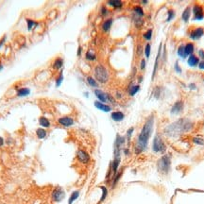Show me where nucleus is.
<instances>
[{
    "label": "nucleus",
    "mask_w": 204,
    "mask_h": 204,
    "mask_svg": "<svg viewBox=\"0 0 204 204\" xmlns=\"http://www.w3.org/2000/svg\"><path fill=\"white\" fill-rule=\"evenodd\" d=\"M132 20H133V24H134L136 28H141L142 27H143V25H144L143 18L138 17V16L132 14Z\"/></svg>",
    "instance_id": "c756f323"
},
{
    "label": "nucleus",
    "mask_w": 204,
    "mask_h": 204,
    "mask_svg": "<svg viewBox=\"0 0 204 204\" xmlns=\"http://www.w3.org/2000/svg\"><path fill=\"white\" fill-rule=\"evenodd\" d=\"M144 52V49L143 47H142L141 44H137V47H136V55H137V57H140L142 54Z\"/></svg>",
    "instance_id": "c03bdc74"
},
{
    "label": "nucleus",
    "mask_w": 204,
    "mask_h": 204,
    "mask_svg": "<svg viewBox=\"0 0 204 204\" xmlns=\"http://www.w3.org/2000/svg\"><path fill=\"white\" fill-rule=\"evenodd\" d=\"M129 152L128 148H125V149H124V154H125V155H129Z\"/></svg>",
    "instance_id": "5fc2aeb1"
},
{
    "label": "nucleus",
    "mask_w": 204,
    "mask_h": 204,
    "mask_svg": "<svg viewBox=\"0 0 204 204\" xmlns=\"http://www.w3.org/2000/svg\"><path fill=\"white\" fill-rule=\"evenodd\" d=\"M26 22H27V28L28 31H31L32 28L37 27L39 25V23L34 21L33 19H30V18H26Z\"/></svg>",
    "instance_id": "2f4dec72"
},
{
    "label": "nucleus",
    "mask_w": 204,
    "mask_h": 204,
    "mask_svg": "<svg viewBox=\"0 0 204 204\" xmlns=\"http://www.w3.org/2000/svg\"><path fill=\"white\" fill-rule=\"evenodd\" d=\"M142 3H143V4H145H145H147L148 2H147V1H142Z\"/></svg>",
    "instance_id": "4d7b16f0"
},
{
    "label": "nucleus",
    "mask_w": 204,
    "mask_h": 204,
    "mask_svg": "<svg viewBox=\"0 0 204 204\" xmlns=\"http://www.w3.org/2000/svg\"><path fill=\"white\" fill-rule=\"evenodd\" d=\"M199 68L201 70H204V61H199Z\"/></svg>",
    "instance_id": "3c124183"
},
{
    "label": "nucleus",
    "mask_w": 204,
    "mask_h": 204,
    "mask_svg": "<svg viewBox=\"0 0 204 204\" xmlns=\"http://www.w3.org/2000/svg\"><path fill=\"white\" fill-rule=\"evenodd\" d=\"M5 144V141H4V139H3L1 136H0V147H2V145H4Z\"/></svg>",
    "instance_id": "864d4df0"
},
{
    "label": "nucleus",
    "mask_w": 204,
    "mask_h": 204,
    "mask_svg": "<svg viewBox=\"0 0 204 204\" xmlns=\"http://www.w3.org/2000/svg\"><path fill=\"white\" fill-rule=\"evenodd\" d=\"M189 88L191 89V90H195L197 87H196V84L195 83H190L189 84Z\"/></svg>",
    "instance_id": "603ef678"
},
{
    "label": "nucleus",
    "mask_w": 204,
    "mask_h": 204,
    "mask_svg": "<svg viewBox=\"0 0 204 204\" xmlns=\"http://www.w3.org/2000/svg\"><path fill=\"white\" fill-rule=\"evenodd\" d=\"M203 80H204V79H203Z\"/></svg>",
    "instance_id": "bf43d9fd"
},
{
    "label": "nucleus",
    "mask_w": 204,
    "mask_h": 204,
    "mask_svg": "<svg viewBox=\"0 0 204 204\" xmlns=\"http://www.w3.org/2000/svg\"><path fill=\"white\" fill-rule=\"evenodd\" d=\"M199 57L202 61H204V50H203V49H199Z\"/></svg>",
    "instance_id": "8fccbe9b"
},
{
    "label": "nucleus",
    "mask_w": 204,
    "mask_h": 204,
    "mask_svg": "<svg viewBox=\"0 0 204 204\" xmlns=\"http://www.w3.org/2000/svg\"><path fill=\"white\" fill-rule=\"evenodd\" d=\"M65 197V192L60 186H57L51 192V199L54 202H61Z\"/></svg>",
    "instance_id": "0eeeda50"
},
{
    "label": "nucleus",
    "mask_w": 204,
    "mask_h": 204,
    "mask_svg": "<svg viewBox=\"0 0 204 204\" xmlns=\"http://www.w3.org/2000/svg\"><path fill=\"white\" fill-rule=\"evenodd\" d=\"M6 40H7V35H4L1 39H0V48H1L3 45H4Z\"/></svg>",
    "instance_id": "de8ad7c7"
},
{
    "label": "nucleus",
    "mask_w": 204,
    "mask_h": 204,
    "mask_svg": "<svg viewBox=\"0 0 204 204\" xmlns=\"http://www.w3.org/2000/svg\"><path fill=\"white\" fill-rule=\"evenodd\" d=\"M187 63L191 67H196L199 63V58L194 54L190 55V56H188V59H187Z\"/></svg>",
    "instance_id": "aec40b11"
},
{
    "label": "nucleus",
    "mask_w": 204,
    "mask_h": 204,
    "mask_svg": "<svg viewBox=\"0 0 204 204\" xmlns=\"http://www.w3.org/2000/svg\"><path fill=\"white\" fill-rule=\"evenodd\" d=\"M3 68H4V65H3L2 63H1V61H0V71H1V70L3 69Z\"/></svg>",
    "instance_id": "6e6d98bb"
},
{
    "label": "nucleus",
    "mask_w": 204,
    "mask_h": 204,
    "mask_svg": "<svg viewBox=\"0 0 204 204\" xmlns=\"http://www.w3.org/2000/svg\"><path fill=\"white\" fill-rule=\"evenodd\" d=\"M122 175H123V170L121 169L112 177V189L117 185V183L119 182V180H120V179H121Z\"/></svg>",
    "instance_id": "a878e982"
},
{
    "label": "nucleus",
    "mask_w": 204,
    "mask_h": 204,
    "mask_svg": "<svg viewBox=\"0 0 204 204\" xmlns=\"http://www.w3.org/2000/svg\"><path fill=\"white\" fill-rule=\"evenodd\" d=\"M152 35H153V30H152V28H148V30L143 34V38L145 41L149 42L152 39Z\"/></svg>",
    "instance_id": "f704fd0d"
},
{
    "label": "nucleus",
    "mask_w": 204,
    "mask_h": 204,
    "mask_svg": "<svg viewBox=\"0 0 204 204\" xmlns=\"http://www.w3.org/2000/svg\"><path fill=\"white\" fill-rule=\"evenodd\" d=\"M99 13L100 15L102 16V17H106V16H108V14L110 13L108 8H107L106 5H102L101 7H100V9H99Z\"/></svg>",
    "instance_id": "4c0bfd02"
},
{
    "label": "nucleus",
    "mask_w": 204,
    "mask_h": 204,
    "mask_svg": "<svg viewBox=\"0 0 204 204\" xmlns=\"http://www.w3.org/2000/svg\"><path fill=\"white\" fill-rule=\"evenodd\" d=\"M94 76H95L94 77L96 79V81L101 84L108 83L110 80V77H111L107 67L101 63L96 65L95 69H94Z\"/></svg>",
    "instance_id": "7ed1b4c3"
},
{
    "label": "nucleus",
    "mask_w": 204,
    "mask_h": 204,
    "mask_svg": "<svg viewBox=\"0 0 204 204\" xmlns=\"http://www.w3.org/2000/svg\"><path fill=\"white\" fill-rule=\"evenodd\" d=\"M82 52H83V48H82V46L81 45H79V47H77V57H80L81 56V54H82Z\"/></svg>",
    "instance_id": "09e8293b"
},
{
    "label": "nucleus",
    "mask_w": 204,
    "mask_h": 204,
    "mask_svg": "<svg viewBox=\"0 0 204 204\" xmlns=\"http://www.w3.org/2000/svg\"><path fill=\"white\" fill-rule=\"evenodd\" d=\"M79 190L73 191L69 197V199H68V204H73L77 199H79Z\"/></svg>",
    "instance_id": "473e14b6"
},
{
    "label": "nucleus",
    "mask_w": 204,
    "mask_h": 204,
    "mask_svg": "<svg viewBox=\"0 0 204 204\" xmlns=\"http://www.w3.org/2000/svg\"><path fill=\"white\" fill-rule=\"evenodd\" d=\"M191 12H192V7L191 6H187L186 9L183 11L182 14H181V20L184 23H188L191 17Z\"/></svg>",
    "instance_id": "4be33fe9"
},
{
    "label": "nucleus",
    "mask_w": 204,
    "mask_h": 204,
    "mask_svg": "<svg viewBox=\"0 0 204 204\" xmlns=\"http://www.w3.org/2000/svg\"><path fill=\"white\" fill-rule=\"evenodd\" d=\"M84 96H88L89 94H88V93H85V94H84Z\"/></svg>",
    "instance_id": "13d9d810"
},
{
    "label": "nucleus",
    "mask_w": 204,
    "mask_h": 204,
    "mask_svg": "<svg viewBox=\"0 0 204 204\" xmlns=\"http://www.w3.org/2000/svg\"><path fill=\"white\" fill-rule=\"evenodd\" d=\"M133 14L138 16V17H141L143 18L145 16V11H144V9L142 6H134L133 7Z\"/></svg>",
    "instance_id": "7c9ffc66"
},
{
    "label": "nucleus",
    "mask_w": 204,
    "mask_h": 204,
    "mask_svg": "<svg viewBox=\"0 0 204 204\" xmlns=\"http://www.w3.org/2000/svg\"><path fill=\"white\" fill-rule=\"evenodd\" d=\"M77 160L82 164H88L91 162V156L90 154L86 150L82 149V148H79L76 153Z\"/></svg>",
    "instance_id": "6e6552de"
},
{
    "label": "nucleus",
    "mask_w": 204,
    "mask_h": 204,
    "mask_svg": "<svg viewBox=\"0 0 204 204\" xmlns=\"http://www.w3.org/2000/svg\"><path fill=\"white\" fill-rule=\"evenodd\" d=\"M192 11H193V15H194V19L195 20H201L204 17V9L203 7L199 3H195L194 6L192 7Z\"/></svg>",
    "instance_id": "1a4fd4ad"
},
{
    "label": "nucleus",
    "mask_w": 204,
    "mask_h": 204,
    "mask_svg": "<svg viewBox=\"0 0 204 204\" xmlns=\"http://www.w3.org/2000/svg\"><path fill=\"white\" fill-rule=\"evenodd\" d=\"M204 35V28L201 27L196 28L190 32L189 34V38L192 39V40H199Z\"/></svg>",
    "instance_id": "f8f14e48"
},
{
    "label": "nucleus",
    "mask_w": 204,
    "mask_h": 204,
    "mask_svg": "<svg viewBox=\"0 0 204 204\" xmlns=\"http://www.w3.org/2000/svg\"><path fill=\"white\" fill-rule=\"evenodd\" d=\"M158 171L163 175H167L171 169V155L164 154L157 162Z\"/></svg>",
    "instance_id": "20e7f679"
},
{
    "label": "nucleus",
    "mask_w": 204,
    "mask_h": 204,
    "mask_svg": "<svg viewBox=\"0 0 204 204\" xmlns=\"http://www.w3.org/2000/svg\"><path fill=\"white\" fill-rule=\"evenodd\" d=\"M145 67H147V60L145 59H142L140 61V70L141 71H145Z\"/></svg>",
    "instance_id": "a18cd8bd"
},
{
    "label": "nucleus",
    "mask_w": 204,
    "mask_h": 204,
    "mask_svg": "<svg viewBox=\"0 0 204 204\" xmlns=\"http://www.w3.org/2000/svg\"><path fill=\"white\" fill-rule=\"evenodd\" d=\"M85 59L89 61H96V59H98V57H96V54L95 51L92 49H89V50H87L85 53Z\"/></svg>",
    "instance_id": "c85d7f7f"
},
{
    "label": "nucleus",
    "mask_w": 204,
    "mask_h": 204,
    "mask_svg": "<svg viewBox=\"0 0 204 204\" xmlns=\"http://www.w3.org/2000/svg\"><path fill=\"white\" fill-rule=\"evenodd\" d=\"M57 123L63 128H70L75 124V119L70 116H61L57 119Z\"/></svg>",
    "instance_id": "9d476101"
},
{
    "label": "nucleus",
    "mask_w": 204,
    "mask_h": 204,
    "mask_svg": "<svg viewBox=\"0 0 204 204\" xmlns=\"http://www.w3.org/2000/svg\"><path fill=\"white\" fill-rule=\"evenodd\" d=\"M178 55L180 57V58H182V59H185V58L187 57L186 55H185V50H184V45L183 44H180L179 48H178Z\"/></svg>",
    "instance_id": "ea45409f"
},
{
    "label": "nucleus",
    "mask_w": 204,
    "mask_h": 204,
    "mask_svg": "<svg viewBox=\"0 0 204 204\" xmlns=\"http://www.w3.org/2000/svg\"><path fill=\"white\" fill-rule=\"evenodd\" d=\"M152 151L154 153H164L166 151V145L160 133H156L152 142Z\"/></svg>",
    "instance_id": "39448f33"
},
{
    "label": "nucleus",
    "mask_w": 204,
    "mask_h": 204,
    "mask_svg": "<svg viewBox=\"0 0 204 204\" xmlns=\"http://www.w3.org/2000/svg\"><path fill=\"white\" fill-rule=\"evenodd\" d=\"M38 122H39V125L41 126V128L49 129L51 127L50 120L47 117H45V116H40L39 119H38Z\"/></svg>",
    "instance_id": "412c9836"
},
{
    "label": "nucleus",
    "mask_w": 204,
    "mask_h": 204,
    "mask_svg": "<svg viewBox=\"0 0 204 204\" xmlns=\"http://www.w3.org/2000/svg\"><path fill=\"white\" fill-rule=\"evenodd\" d=\"M99 188L101 189L102 194H101V197H100L98 203H101V202L104 201V200L107 199V197H108V189H107L106 186H100Z\"/></svg>",
    "instance_id": "72a5a7b5"
},
{
    "label": "nucleus",
    "mask_w": 204,
    "mask_h": 204,
    "mask_svg": "<svg viewBox=\"0 0 204 204\" xmlns=\"http://www.w3.org/2000/svg\"><path fill=\"white\" fill-rule=\"evenodd\" d=\"M125 142H126V137L121 136L120 134H117L116 135L115 141H114V148H119V149H121L122 145L125 144Z\"/></svg>",
    "instance_id": "b1692460"
},
{
    "label": "nucleus",
    "mask_w": 204,
    "mask_h": 204,
    "mask_svg": "<svg viewBox=\"0 0 204 204\" xmlns=\"http://www.w3.org/2000/svg\"><path fill=\"white\" fill-rule=\"evenodd\" d=\"M133 131H134V128L131 127L127 131V132H126V139H127L128 141L131 140V138L132 137V133H133Z\"/></svg>",
    "instance_id": "a19ab883"
},
{
    "label": "nucleus",
    "mask_w": 204,
    "mask_h": 204,
    "mask_svg": "<svg viewBox=\"0 0 204 204\" xmlns=\"http://www.w3.org/2000/svg\"><path fill=\"white\" fill-rule=\"evenodd\" d=\"M175 16H176V11H174L173 9H169L167 11V18H166V22H170L172 21L173 19L175 18Z\"/></svg>",
    "instance_id": "c9c22d12"
},
{
    "label": "nucleus",
    "mask_w": 204,
    "mask_h": 204,
    "mask_svg": "<svg viewBox=\"0 0 204 204\" xmlns=\"http://www.w3.org/2000/svg\"><path fill=\"white\" fill-rule=\"evenodd\" d=\"M160 94H161V87L160 86H156L154 88V92H153V96L156 98H160Z\"/></svg>",
    "instance_id": "37998d69"
},
{
    "label": "nucleus",
    "mask_w": 204,
    "mask_h": 204,
    "mask_svg": "<svg viewBox=\"0 0 204 204\" xmlns=\"http://www.w3.org/2000/svg\"><path fill=\"white\" fill-rule=\"evenodd\" d=\"M194 128V123L185 118H181L176 122L171 123L164 129V133L169 137H175L184 132H188Z\"/></svg>",
    "instance_id": "f03ea898"
},
{
    "label": "nucleus",
    "mask_w": 204,
    "mask_h": 204,
    "mask_svg": "<svg viewBox=\"0 0 204 204\" xmlns=\"http://www.w3.org/2000/svg\"><path fill=\"white\" fill-rule=\"evenodd\" d=\"M86 82H87V84H88L90 87H92V88L98 89V86H99V84H98V81H96V79L94 77H92V76H88V77H86Z\"/></svg>",
    "instance_id": "bb28decb"
},
{
    "label": "nucleus",
    "mask_w": 204,
    "mask_h": 204,
    "mask_svg": "<svg viewBox=\"0 0 204 204\" xmlns=\"http://www.w3.org/2000/svg\"><path fill=\"white\" fill-rule=\"evenodd\" d=\"M174 69H175V71H176L177 73H179V74H180L181 73V68H180V64H179V61H176V63H175V65H174Z\"/></svg>",
    "instance_id": "49530a36"
},
{
    "label": "nucleus",
    "mask_w": 204,
    "mask_h": 204,
    "mask_svg": "<svg viewBox=\"0 0 204 204\" xmlns=\"http://www.w3.org/2000/svg\"><path fill=\"white\" fill-rule=\"evenodd\" d=\"M111 118L114 122H121L124 120L125 114H124V112L121 111H114L111 113Z\"/></svg>",
    "instance_id": "6ab92c4d"
},
{
    "label": "nucleus",
    "mask_w": 204,
    "mask_h": 204,
    "mask_svg": "<svg viewBox=\"0 0 204 204\" xmlns=\"http://www.w3.org/2000/svg\"><path fill=\"white\" fill-rule=\"evenodd\" d=\"M184 50H185V55L186 56H190V55L194 54V51H195V44L193 43H187L184 45Z\"/></svg>",
    "instance_id": "cd10ccee"
},
{
    "label": "nucleus",
    "mask_w": 204,
    "mask_h": 204,
    "mask_svg": "<svg viewBox=\"0 0 204 204\" xmlns=\"http://www.w3.org/2000/svg\"><path fill=\"white\" fill-rule=\"evenodd\" d=\"M94 94H95V96H96V98H98V101H100V102L106 103V104H108V103L114 104V103H115V99L111 95V94L105 93L104 91H102L101 89H98V88L95 89V91H94Z\"/></svg>",
    "instance_id": "423d86ee"
},
{
    "label": "nucleus",
    "mask_w": 204,
    "mask_h": 204,
    "mask_svg": "<svg viewBox=\"0 0 204 204\" xmlns=\"http://www.w3.org/2000/svg\"><path fill=\"white\" fill-rule=\"evenodd\" d=\"M183 108H184V102L182 100H178L173 104L172 108L170 110V112L172 114H179L181 112L183 111Z\"/></svg>",
    "instance_id": "9b49d317"
},
{
    "label": "nucleus",
    "mask_w": 204,
    "mask_h": 204,
    "mask_svg": "<svg viewBox=\"0 0 204 204\" xmlns=\"http://www.w3.org/2000/svg\"><path fill=\"white\" fill-rule=\"evenodd\" d=\"M112 23H113V18L110 17V18L105 19V20L103 21L102 25H101V30H102V32H104V33H108V32L111 30Z\"/></svg>",
    "instance_id": "dca6fc26"
},
{
    "label": "nucleus",
    "mask_w": 204,
    "mask_h": 204,
    "mask_svg": "<svg viewBox=\"0 0 204 204\" xmlns=\"http://www.w3.org/2000/svg\"><path fill=\"white\" fill-rule=\"evenodd\" d=\"M193 142H194V144H196V145H204V140H203L202 138H200V137L193 138Z\"/></svg>",
    "instance_id": "79ce46f5"
},
{
    "label": "nucleus",
    "mask_w": 204,
    "mask_h": 204,
    "mask_svg": "<svg viewBox=\"0 0 204 204\" xmlns=\"http://www.w3.org/2000/svg\"><path fill=\"white\" fill-rule=\"evenodd\" d=\"M159 49H158V54L156 56V59H155V64H154V68H153V72H152V79L151 80H154L155 79V76H156V73H157V70L159 68V61H160L161 59V55H162V43L159 44Z\"/></svg>",
    "instance_id": "2eb2a0df"
},
{
    "label": "nucleus",
    "mask_w": 204,
    "mask_h": 204,
    "mask_svg": "<svg viewBox=\"0 0 204 204\" xmlns=\"http://www.w3.org/2000/svg\"><path fill=\"white\" fill-rule=\"evenodd\" d=\"M63 64H64V60L61 57H57L55 58L54 61H53V63H52V70L54 71H61L63 70Z\"/></svg>",
    "instance_id": "ddd939ff"
},
{
    "label": "nucleus",
    "mask_w": 204,
    "mask_h": 204,
    "mask_svg": "<svg viewBox=\"0 0 204 204\" xmlns=\"http://www.w3.org/2000/svg\"><path fill=\"white\" fill-rule=\"evenodd\" d=\"M31 91L28 87H20V88L16 89V96L17 98H26V96H30Z\"/></svg>",
    "instance_id": "f3484780"
},
{
    "label": "nucleus",
    "mask_w": 204,
    "mask_h": 204,
    "mask_svg": "<svg viewBox=\"0 0 204 204\" xmlns=\"http://www.w3.org/2000/svg\"><path fill=\"white\" fill-rule=\"evenodd\" d=\"M154 114L152 113L148 117L145 119L143 127L141 129V131L139 133L137 140L134 145V153L135 154H141L147 149L148 142L151 137L152 131H153V127H154Z\"/></svg>",
    "instance_id": "f257e3e1"
},
{
    "label": "nucleus",
    "mask_w": 204,
    "mask_h": 204,
    "mask_svg": "<svg viewBox=\"0 0 204 204\" xmlns=\"http://www.w3.org/2000/svg\"><path fill=\"white\" fill-rule=\"evenodd\" d=\"M140 84H131L128 88V94L129 96H134L140 91Z\"/></svg>",
    "instance_id": "5701e85b"
},
{
    "label": "nucleus",
    "mask_w": 204,
    "mask_h": 204,
    "mask_svg": "<svg viewBox=\"0 0 204 204\" xmlns=\"http://www.w3.org/2000/svg\"><path fill=\"white\" fill-rule=\"evenodd\" d=\"M94 104H95V107H96V109H98L99 111H102V112H111L112 110L111 105L106 104V103H102V102L98 101V100L95 101Z\"/></svg>",
    "instance_id": "4468645a"
},
{
    "label": "nucleus",
    "mask_w": 204,
    "mask_h": 204,
    "mask_svg": "<svg viewBox=\"0 0 204 204\" xmlns=\"http://www.w3.org/2000/svg\"><path fill=\"white\" fill-rule=\"evenodd\" d=\"M36 136L39 140H44L47 137V131L44 128H38L36 129Z\"/></svg>",
    "instance_id": "393cba45"
},
{
    "label": "nucleus",
    "mask_w": 204,
    "mask_h": 204,
    "mask_svg": "<svg viewBox=\"0 0 204 204\" xmlns=\"http://www.w3.org/2000/svg\"><path fill=\"white\" fill-rule=\"evenodd\" d=\"M150 53H151V44L149 43H147L145 45V48H144V54L147 59H148V58L150 57Z\"/></svg>",
    "instance_id": "58836bf2"
},
{
    "label": "nucleus",
    "mask_w": 204,
    "mask_h": 204,
    "mask_svg": "<svg viewBox=\"0 0 204 204\" xmlns=\"http://www.w3.org/2000/svg\"><path fill=\"white\" fill-rule=\"evenodd\" d=\"M106 5L110 6L113 9H121L124 6V3L121 0H109L106 2Z\"/></svg>",
    "instance_id": "a211bd4d"
},
{
    "label": "nucleus",
    "mask_w": 204,
    "mask_h": 204,
    "mask_svg": "<svg viewBox=\"0 0 204 204\" xmlns=\"http://www.w3.org/2000/svg\"><path fill=\"white\" fill-rule=\"evenodd\" d=\"M63 79H64V77H63V70H61L59 76L57 77L56 81H55V83H56V87H60L61 85V83H63Z\"/></svg>",
    "instance_id": "e433bc0d"
}]
</instances>
